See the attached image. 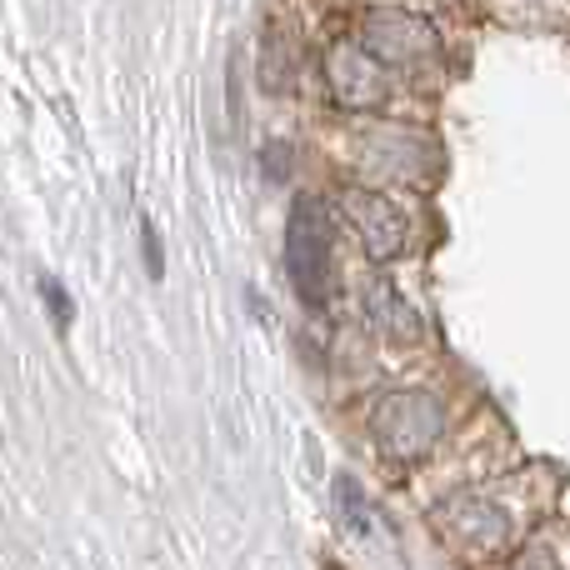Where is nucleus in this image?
Here are the masks:
<instances>
[{"label": "nucleus", "instance_id": "nucleus-1", "mask_svg": "<svg viewBox=\"0 0 570 570\" xmlns=\"http://www.w3.org/2000/svg\"><path fill=\"white\" fill-rule=\"evenodd\" d=\"M335 220L315 196H301L285 216V276L305 311H325L335 295Z\"/></svg>", "mask_w": 570, "mask_h": 570}, {"label": "nucleus", "instance_id": "nucleus-2", "mask_svg": "<svg viewBox=\"0 0 570 570\" xmlns=\"http://www.w3.org/2000/svg\"><path fill=\"white\" fill-rule=\"evenodd\" d=\"M441 425H445L441 405L425 391H391L371 411V431L391 461H421L441 441Z\"/></svg>", "mask_w": 570, "mask_h": 570}, {"label": "nucleus", "instance_id": "nucleus-3", "mask_svg": "<svg viewBox=\"0 0 570 570\" xmlns=\"http://www.w3.org/2000/svg\"><path fill=\"white\" fill-rule=\"evenodd\" d=\"M325 86H331L335 106L345 110H375L391 96V76H385V60L375 56L371 46H355V40H341V46L325 50Z\"/></svg>", "mask_w": 570, "mask_h": 570}, {"label": "nucleus", "instance_id": "nucleus-4", "mask_svg": "<svg viewBox=\"0 0 570 570\" xmlns=\"http://www.w3.org/2000/svg\"><path fill=\"white\" fill-rule=\"evenodd\" d=\"M361 40L385 60V66H421L441 56V36L425 16L411 10H371L361 26Z\"/></svg>", "mask_w": 570, "mask_h": 570}, {"label": "nucleus", "instance_id": "nucleus-5", "mask_svg": "<svg viewBox=\"0 0 570 570\" xmlns=\"http://www.w3.org/2000/svg\"><path fill=\"white\" fill-rule=\"evenodd\" d=\"M365 170H375V180H425V170H431V140L405 126L371 130L365 136Z\"/></svg>", "mask_w": 570, "mask_h": 570}, {"label": "nucleus", "instance_id": "nucleus-6", "mask_svg": "<svg viewBox=\"0 0 570 570\" xmlns=\"http://www.w3.org/2000/svg\"><path fill=\"white\" fill-rule=\"evenodd\" d=\"M351 220L375 261H391L405 250V216L395 210V200L375 196V190H361V196H351Z\"/></svg>", "mask_w": 570, "mask_h": 570}, {"label": "nucleus", "instance_id": "nucleus-7", "mask_svg": "<svg viewBox=\"0 0 570 570\" xmlns=\"http://www.w3.org/2000/svg\"><path fill=\"white\" fill-rule=\"evenodd\" d=\"M335 505H341V521L351 525L355 535L371 531V515H365V495H361V485H355L351 475H335Z\"/></svg>", "mask_w": 570, "mask_h": 570}, {"label": "nucleus", "instance_id": "nucleus-8", "mask_svg": "<svg viewBox=\"0 0 570 570\" xmlns=\"http://www.w3.org/2000/svg\"><path fill=\"white\" fill-rule=\"evenodd\" d=\"M36 291H40V301H46V311H50V321H56V331L66 335V331H70V315H76V301L66 295V285L50 276V271H40V276H36Z\"/></svg>", "mask_w": 570, "mask_h": 570}, {"label": "nucleus", "instance_id": "nucleus-9", "mask_svg": "<svg viewBox=\"0 0 570 570\" xmlns=\"http://www.w3.org/2000/svg\"><path fill=\"white\" fill-rule=\"evenodd\" d=\"M261 80H266V90H291V50H285V40L271 30L266 36V66H261Z\"/></svg>", "mask_w": 570, "mask_h": 570}, {"label": "nucleus", "instance_id": "nucleus-10", "mask_svg": "<svg viewBox=\"0 0 570 570\" xmlns=\"http://www.w3.org/2000/svg\"><path fill=\"white\" fill-rule=\"evenodd\" d=\"M140 256H146V276H150V281L166 276V250H160L156 220H140Z\"/></svg>", "mask_w": 570, "mask_h": 570}, {"label": "nucleus", "instance_id": "nucleus-11", "mask_svg": "<svg viewBox=\"0 0 570 570\" xmlns=\"http://www.w3.org/2000/svg\"><path fill=\"white\" fill-rule=\"evenodd\" d=\"M521 570H561V566H551V561H546V551H531V556H525V561H521Z\"/></svg>", "mask_w": 570, "mask_h": 570}, {"label": "nucleus", "instance_id": "nucleus-12", "mask_svg": "<svg viewBox=\"0 0 570 570\" xmlns=\"http://www.w3.org/2000/svg\"><path fill=\"white\" fill-rule=\"evenodd\" d=\"M325 570H345V566H335V561H325Z\"/></svg>", "mask_w": 570, "mask_h": 570}]
</instances>
